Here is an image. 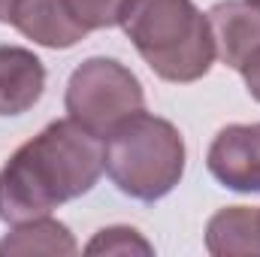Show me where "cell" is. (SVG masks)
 I'll return each mask as SVG.
<instances>
[{"label": "cell", "instance_id": "obj_3", "mask_svg": "<svg viewBox=\"0 0 260 257\" xmlns=\"http://www.w3.org/2000/svg\"><path fill=\"white\" fill-rule=\"evenodd\" d=\"M185 160L188 151L179 127L145 109L103 139V173L124 197L139 203H157L176 191Z\"/></svg>", "mask_w": 260, "mask_h": 257}, {"label": "cell", "instance_id": "obj_8", "mask_svg": "<svg viewBox=\"0 0 260 257\" xmlns=\"http://www.w3.org/2000/svg\"><path fill=\"white\" fill-rule=\"evenodd\" d=\"M9 24L34 40L43 49H73L79 46L88 30L79 27L70 15L64 0H15L12 12H9Z\"/></svg>", "mask_w": 260, "mask_h": 257}, {"label": "cell", "instance_id": "obj_2", "mask_svg": "<svg viewBox=\"0 0 260 257\" xmlns=\"http://www.w3.org/2000/svg\"><path fill=\"white\" fill-rule=\"evenodd\" d=\"M118 27L164 82L188 85L215 64L212 27L194 0H124Z\"/></svg>", "mask_w": 260, "mask_h": 257}, {"label": "cell", "instance_id": "obj_4", "mask_svg": "<svg viewBox=\"0 0 260 257\" xmlns=\"http://www.w3.org/2000/svg\"><path fill=\"white\" fill-rule=\"evenodd\" d=\"M64 106L67 118L97 139H106L124 118L145 109V91L127 64L94 55L70 73Z\"/></svg>", "mask_w": 260, "mask_h": 257}, {"label": "cell", "instance_id": "obj_14", "mask_svg": "<svg viewBox=\"0 0 260 257\" xmlns=\"http://www.w3.org/2000/svg\"><path fill=\"white\" fill-rule=\"evenodd\" d=\"M15 0H0V24H9V12H12Z\"/></svg>", "mask_w": 260, "mask_h": 257}, {"label": "cell", "instance_id": "obj_6", "mask_svg": "<svg viewBox=\"0 0 260 257\" xmlns=\"http://www.w3.org/2000/svg\"><path fill=\"white\" fill-rule=\"evenodd\" d=\"M206 18L215 40V58L239 73L260 49V6L251 0H221L206 12Z\"/></svg>", "mask_w": 260, "mask_h": 257}, {"label": "cell", "instance_id": "obj_11", "mask_svg": "<svg viewBox=\"0 0 260 257\" xmlns=\"http://www.w3.org/2000/svg\"><path fill=\"white\" fill-rule=\"evenodd\" d=\"M85 254H154V245L127 224H112L94 233L85 245Z\"/></svg>", "mask_w": 260, "mask_h": 257}, {"label": "cell", "instance_id": "obj_5", "mask_svg": "<svg viewBox=\"0 0 260 257\" xmlns=\"http://www.w3.org/2000/svg\"><path fill=\"white\" fill-rule=\"evenodd\" d=\"M206 167L227 191L260 194V121L221 127L209 142Z\"/></svg>", "mask_w": 260, "mask_h": 257}, {"label": "cell", "instance_id": "obj_13", "mask_svg": "<svg viewBox=\"0 0 260 257\" xmlns=\"http://www.w3.org/2000/svg\"><path fill=\"white\" fill-rule=\"evenodd\" d=\"M239 76H242V82H245V91L251 94V100H257L260 103V49L242 64L239 70Z\"/></svg>", "mask_w": 260, "mask_h": 257}, {"label": "cell", "instance_id": "obj_7", "mask_svg": "<svg viewBox=\"0 0 260 257\" xmlns=\"http://www.w3.org/2000/svg\"><path fill=\"white\" fill-rule=\"evenodd\" d=\"M46 94V64L24 46H0V118L30 112Z\"/></svg>", "mask_w": 260, "mask_h": 257}, {"label": "cell", "instance_id": "obj_1", "mask_svg": "<svg viewBox=\"0 0 260 257\" xmlns=\"http://www.w3.org/2000/svg\"><path fill=\"white\" fill-rule=\"evenodd\" d=\"M103 176V139L73 118L49 121L0 167V221L6 227L52 215Z\"/></svg>", "mask_w": 260, "mask_h": 257}, {"label": "cell", "instance_id": "obj_12", "mask_svg": "<svg viewBox=\"0 0 260 257\" xmlns=\"http://www.w3.org/2000/svg\"><path fill=\"white\" fill-rule=\"evenodd\" d=\"M64 3L73 15V21L79 27H85L88 34L115 27L121 6H124V0H64Z\"/></svg>", "mask_w": 260, "mask_h": 257}, {"label": "cell", "instance_id": "obj_9", "mask_svg": "<svg viewBox=\"0 0 260 257\" xmlns=\"http://www.w3.org/2000/svg\"><path fill=\"white\" fill-rule=\"evenodd\" d=\"M206 251L212 257L260 254V209L224 206L206 221Z\"/></svg>", "mask_w": 260, "mask_h": 257}, {"label": "cell", "instance_id": "obj_10", "mask_svg": "<svg viewBox=\"0 0 260 257\" xmlns=\"http://www.w3.org/2000/svg\"><path fill=\"white\" fill-rule=\"evenodd\" d=\"M9 254H79V242L70 227L52 215L12 224L0 239V257Z\"/></svg>", "mask_w": 260, "mask_h": 257}]
</instances>
